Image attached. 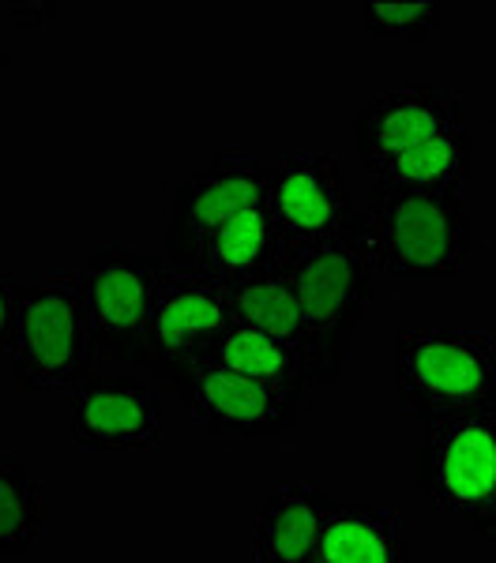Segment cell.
I'll return each instance as SVG.
<instances>
[{"instance_id":"cell-1","label":"cell","mask_w":496,"mask_h":563,"mask_svg":"<svg viewBox=\"0 0 496 563\" xmlns=\"http://www.w3.org/2000/svg\"><path fill=\"white\" fill-rule=\"evenodd\" d=\"M275 271L290 282L301 305L309 327L305 361L316 384H335L350 365L354 334L373 301V282L384 271L373 218L365 207H357L339 233L290 249Z\"/></svg>"},{"instance_id":"cell-2","label":"cell","mask_w":496,"mask_h":563,"mask_svg":"<svg viewBox=\"0 0 496 563\" xmlns=\"http://www.w3.org/2000/svg\"><path fill=\"white\" fill-rule=\"evenodd\" d=\"M395 390L421 424L496 413V342L482 331L406 327L395 334Z\"/></svg>"},{"instance_id":"cell-3","label":"cell","mask_w":496,"mask_h":563,"mask_svg":"<svg viewBox=\"0 0 496 563\" xmlns=\"http://www.w3.org/2000/svg\"><path fill=\"white\" fill-rule=\"evenodd\" d=\"M98 361L76 271H45L20 286L8 372L20 390H76Z\"/></svg>"},{"instance_id":"cell-4","label":"cell","mask_w":496,"mask_h":563,"mask_svg":"<svg viewBox=\"0 0 496 563\" xmlns=\"http://www.w3.org/2000/svg\"><path fill=\"white\" fill-rule=\"evenodd\" d=\"M381 267L403 282L459 278L471 256V207L466 196L426 188H384L368 192Z\"/></svg>"},{"instance_id":"cell-5","label":"cell","mask_w":496,"mask_h":563,"mask_svg":"<svg viewBox=\"0 0 496 563\" xmlns=\"http://www.w3.org/2000/svg\"><path fill=\"white\" fill-rule=\"evenodd\" d=\"M162 271L166 263L158 256H147L124 241L98 249L76 271L98 357H110L129 368H151L147 327Z\"/></svg>"},{"instance_id":"cell-6","label":"cell","mask_w":496,"mask_h":563,"mask_svg":"<svg viewBox=\"0 0 496 563\" xmlns=\"http://www.w3.org/2000/svg\"><path fill=\"white\" fill-rule=\"evenodd\" d=\"M418 485L437 511L496 541V413L426 424Z\"/></svg>"},{"instance_id":"cell-7","label":"cell","mask_w":496,"mask_h":563,"mask_svg":"<svg viewBox=\"0 0 496 563\" xmlns=\"http://www.w3.org/2000/svg\"><path fill=\"white\" fill-rule=\"evenodd\" d=\"M230 323V297L222 286L196 271L166 267L147 327L151 372L180 390L203 365H211V353Z\"/></svg>"},{"instance_id":"cell-8","label":"cell","mask_w":496,"mask_h":563,"mask_svg":"<svg viewBox=\"0 0 496 563\" xmlns=\"http://www.w3.org/2000/svg\"><path fill=\"white\" fill-rule=\"evenodd\" d=\"M271 166L249 151H219L203 169L177 185L166 225V260L177 271H192L203 241L233 218L267 203Z\"/></svg>"},{"instance_id":"cell-9","label":"cell","mask_w":496,"mask_h":563,"mask_svg":"<svg viewBox=\"0 0 496 563\" xmlns=\"http://www.w3.org/2000/svg\"><path fill=\"white\" fill-rule=\"evenodd\" d=\"M267 211L283 238V256L339 233L357 211L339 154L316 147L278 154V162H271Z\"/></svg>"},{"instance_id":"cell-10","label":"cell","mask_w":496,"mask_h":563,"mask_svg":"<svg viewBox=\"0 0 496 563\" xmlns=\"http://www.w3.org/2000/svg\"><path fill=\"white\" fill-rule=\"evenodd\" d=\"M455 129H466V109L455 90L432 84L376 90L354 121L361 166L376 177L403 154L426 147Z\"/></svg>"},{"instance_id":"cell-11","label":"cell","mask_w":496,"mask_h":563,"mask_svg":"<svg viewBox=\"0 0 496 563\" xmlns=\"http://www.w3.org/2000/svg\"><path fill=\"white\" fill-rule=\"evenodd\" d=\"M162 390L132 376H87L71 390L68 435L79 451L162 448Z\"/></svg>"},{"instance_id":"cell-12","label":"cell","mask_w":496,"mask_h":563,"mask_svg":"<svg viewBox=\"0 0 496 563\" xmlns=\"http://www.w3.org/2000/svg\"><path fill=\"white\" fill-rule=\"evenodd\" d=\"M177 398L211 435H241V440L286 435L312 410V402H297L283 390L245 379L222 365H203L177 390Z\"/></svg>"},{"instance_id":"cell-13","label":"cell","mask_w":496,"mask_h":563,"mask_svg":"<svg viewBox=\"0 0 496 563\" xmlns=\"http://www.w3.org/2000/svg\"><path fill=\"white\" fill-rule=\"evenodd\" d=\"M339 499L312 481H286L252 515V560L309 563Z\"/></svg>"},{"instance_id":"cell-14","label":"cell","mask_w":496,"mask_h":563,"mask_svg":"<svg viewBox=\"0 0 496 563\" xmlns=\"http://www.w3.org/2000/svg\"><path fill=\"white\" fill-rule=\"evenodd\" d=\"M278 260H283V238H278V225L264 203L256 211L233 218L214 238H207L192 271L230 294L252 278L271 275Z\"/></svg>"},{"instance_id":"cell-15","label":"cell","mask_w":496,"mask_h":563,"mask_svg":"<svg viewBox=\"0 0 496 563\" xmlns=\"http://www.w3.org/2000/svg\"><path fill=\"white\" fill-rule=\"evenodd\" d=\"M316 556L323 563H410V538L392 507L335 504Z\"/></svg>"},{"instance_id":"cell-16","label":"cell","mask_w":496,"mask_h":563,"mask_svg":"<svg viewBox=\"0 0 496 563\" xmlns=\"http://www.w3.org/2000/svg\"><path fill=\"white\" fill-rule=\"evenodd\" d=\"M211 365H222L245 379H256L264 387H275L283 395L297 398V402H312V368L305 353H297L283 342L267 339V334L252 331V327L230 323L219 346L211 353Z\"/></svg>"},{"instance_id":"cell-17","label":"cell","mask_w":496,"mask_h":563,"mask_svg":"<svg viewBox=\"0 0 496 563\" xmlns=\"http://www.w3.org/2000/svg\"><path fill=\"white\" fill-rule=\"evenodd\" d=\"M230 316L233 323L252 327V331L267 334V339L283 342L297 353L309 350V327H305L301 305H297L294 286L278 271L264 278H252L245 286L230 289Z\"/></svg>"},{"instance_id":"cell-18","label":"cell","mask_w":496,"mask_h":563,"mask_svg":"<svg viewBox=\"0 0 496 563\" xmlns=\"http://www.w3.org/2000/svg\"><path fill=\"white\" fill-rule=\"evenodd\" d=\"M42 481L20 459L0 455V556H26L42 538Z\"/></svg>"},{"instance_id":"cell-19","label":"cell","mask_w":496,"mask_h":563,"mask_svg":"<svg viewBox=\"0 0 496 563\" xmlns=\"http://www.w3.org/2000/svg\"><path fill=\"white\" fill-rule=\"evenodd\" d=\"M444 8L437 0H418V4H365V31L373 38L392 42H426L440 31Z\"/></svg>"},{"instance_id":"cell-20","label":"cell","mask_w":496,"mask_h":563,"mask_svg":"<svg viewBox=\"0 0 496 563\" xmlns=\"http://www.w3.org/2000/svg\"><path fill=\"white\" fill-rule=\"evenodd\" d=\"M15 305H20V282L0 271V357H8V346H12Z\"/></svg>"},{"instance_id":"cell-21","label":"cell","mask_w":496,"mask_h":563,"mask_svg":"<svg viewBox=\"0 0 496 563\" xmlns=\"http://www.w3.org/2000/svg\"><path fill=\"white\" fill-rule=\"evenodd\" d=\"M309 563H323V560H320V556H312V560H309Z\"/></svg>"}]
</instances>
